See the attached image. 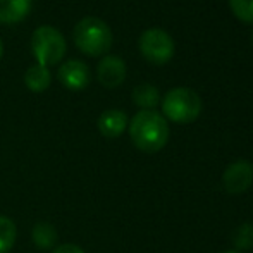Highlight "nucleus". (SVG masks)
Wrapping results in <instances>:
<instances>
[{
	"label": "nucleus",
	"mask_w": 253,
	"mask_h": 253,
	"mask_svg": "<svg viewBox=\"0 0 253 253\" xmlns=\"http://www.w3.org/2000/svg\"><path fill=\"white\" fill-rule=\"evenodd\" d=\"M129 136L138 150L155 153L162 150L169 140V124L155 110H140L129 123Z\"/></svg>",
	"instance_id": "1"
},
{
	"label": "nucleus",
	"mask_w": 253,
	"mask_h": 253,
	"mask_svg": "<svg viewBox=\"0 0 253 253\" xmlns=\"http://www.w3.org/2000/svg\"><path fill=\"white\" fill-rule=\"evenodd\" d=\"M222 253H240V252H234V250H227V252H222Z\"/></svg>",
	"instance_id": "19"
},
{
	"label": "nucleus",
	"mask_w": 253,
	"mask_h": 253,
	"mask_svg": "<svg viewBox=\"0 0 253 253\" xmlns=\"http://www.w3.org/2000/svg\"><path fill=\"white\" fill-rule=\"evenodd\" d=\"M162 112L167 119L174 121V123H193L202 112V98L191 88H172L164 97Z\"/></svg>",
	"instance_id": "3"
},
{
	"label": "nucleus",
	"mask_w": 253,
	"mask_h": 253,
	"mask_svg": "<svg viewBox=\"0 0 253 253\" xmlns=\"http://www.w3.org/2000/svg\"><path fill=\"white\" fill-rule=\"evenodd\" d=\"M73 35L76 47L90 57L103 55L112 47V31H110L109 24L100 17H83L74 26Z\"/></svg>",
	"instance_id": "2"
},
{
	"label": "nucleus",
	"mask_w": 253,
	"mask_h": 253,
	"mask_svg": "<svg viewBox=\"0 0 253 253\" xmlns=\"http://www.w3.org/2000/svg\"><path fill=\"white\" fill-rule=\"evenodd\" d=\"M66 38L57 28L40 26L31 35V52L42 66H53L66 55Z\"/></svg>",
	"instance_id": "4"
},
{
	"label": "nucleus",
	"mask_w": 253,
	"mask_h": 253,
	"mask_svg": "<svg viewBox=\"0 0 253 253\" xmlns=\"http://www.w3.org/2000/svg\"><path fill=\"white\" fill-rule=\"evenodd\" d=\"M59 81L67 90H83L90 84V69L83 60L71 59L59 67Z\"/></svg>",
	"instance_id": "7"
},
{
	"label": "nucleus",
	"mask_w": 253,
	"mask_h": 253,
	"mask_svg": "<svg viewBox=\"0 0 253 253\" xmlns=\"http://www.w3.org/2000/svg\"><path fill=\"white\" fill-rule=\"evenodd\" d=\"M2 53H3V45H2V40H0V59H2Z\"/></svg>",
	"instance_id": "18"
},
{
	"label": "nucleus",
	"mask_w": 253,
	"mask_h": 253,
	"mask_svg": "<svg viewBox=\"0 0 253 253\" xmlns=\"http://www.w3.org/2000/svg\"><path fill=\"white\" fill-rule=\"evenodd\" d=\"M52 74L48 71L47 66H42V64H33L26 69L24 73V84L30 88L31 91H43L50 86Z\"/></svg>",
	"instance_id": "11"
},
{
	"label": "nucleus",
	"mask_w": 253,
	"mask_h": 253,
	"mask_svg": "<svg viewBox=\"0 0 253 253\" xmlns=\"http://www.w3.org/2000/svg\"><path fill=\"white\" fill-rule=\"evenodd\" d=\"M31 0H0V23H19L28 16Z\"/></svg>",
	"instance_id": "10"
},
{
	"label": "nucleus",
	"mask_w": 253,
	"mask_h": 253,
	"mask_svg": "<svg viewBox=\"0 0 253 253\" xmlns=\"http://www.w3.org/2000/svg\"><path fill=\"white\" fill-rule=\"evenodd\" d=\"M140 52L153 64H164L174 55V40L170 35L159 28H150L140 37Z\"/></svg>",
	"instance_id": "5"
},
{
	"label": "nucleus",
	"mask_w": 253,
	"mask_h": 253,
	"mask_svg": "<svg viewBox=\"0 0 253 253\" xmlns=\"http://www.w3.org/2000/svg\"><path fill=\"white\" fill-rule=\"evenodd\" d=\"M133 100L136 105L143 107V110H152L153 107L159 105L160 95H159V90H157L153 84L141 83L133 90Z\"/></svg>",
	"instance_id": "13"
},
{
	"label": "nucleus",
	"mask_w": 253,
	"mask_h": 253,
	"mask_svg": "<svg viewBox=\"0 0 253 253\" xmlns=\"http://www.w3.org/2000/svg\"><path fill=\"white\" fill-rule=\"evenodd\" d=\"M17 227L12 219L0 215V253H9L16 245Z\"/></svg>",
	"instance_id": "14"
},
{
	"label": "nucleus",
	"mask_w": 253,
	"mask_h": 253,
	"mask_svg": "<svg viewBox=\"0 0 253 253\" xmlns=\"http://www.w3.org/2000/svg\"><path fill=\"white\" fill-rule=\"evenodd\" d=\"M33 243L40 250H53L57 245V229L50 222H37L33 226Z\"/></svg>",
	"instance_id": "12"
},
{
	"label": "nucleus",
	"mask_w": 253,
	"mask_h": 253,
	"mask_svg": "<svg viewBox=\"0 0 253 253\" xmlns=\"http://www.w3.org/2000/svg\"><path fill=\"white\" fill-rule=\"evenodd\" d=\"M233 243L238 250H252L253 248V224L245 222L234 229Z\"/></svg>",
	"instance_id": "15"
},
{
	"label": "nucleus",
	"mask_w": 253,
	"mask_h": 253,
	"mask_svg": "<svg viewBox=\"0 0 253 253\" xmlns=\"http://www.w3.org/2000/svg\"><path fill=\"white\" fill-rule=\"evenodd\" d=\"M253 183V164L248 160H236L226 167L222 174V186L226 193L241 195Z\"/></svg>",
	"instance_id": "6"
},
{
	"label": "nucleus",
	"mask_w": 253,
	"mask_h": 253,
	"mask_svg": "<svg viewBox=\"0 0 253 253\" xmlns=\"http://www.w3.org/2000/svg\"><path fill=\"white\" fill-rule=\"evenodd\" d=\"M229 5L238 19L253 23V0H229Z\"/></svg>",
	"instance_id": "16"
},
{
	"label": "nucleus",
	"mask_w": 253,
	"mask_h": 253,
	"mask_svg": "<svg viewBox=\"0 0 253 253\" xmlns=\"http://www.w3.org/2000/svg\"><path fill=\"white\" fill-rule=\"evenodd\" d=\"M97 124H98V131L105 138H117L127 127V116L126 112H123L119 109H109L100 114Z\"/></svg>",
	"instance_id": "9"
},
{
	"label": "nucleus",
	"mask_w": 253,
	"mask_h": 253,
	"mask_svg": "<svg viewBox=\"0 0 253 253\" xmlns=\"http://www.w3.org/2000/svg\"><path fill=\"white\" fill-rule=\"evenodd\" d=\"M98 81L107 88H116L126 78V64L121 57L105 55L97 67Z\"/></svg>",
	"instance_id": "8"
},
{
	"label": "nucleus",
	"mask_w": 253,
	"mask_h": 253,
	"mask_svg": "<svg viewBox=\"0 0 253 253\" xmlns=\"http://www.w3.org/2000/svg\"><path fill=\"white\" fill-rule=\"evenodd\" d=\"M52 253H86L83 248H80L78 245H73V243H66V245H60V247L53 248Z\"/></svg>",
	"instance_id": "17"
}]
</instances>
